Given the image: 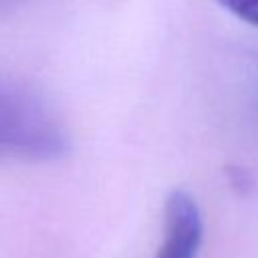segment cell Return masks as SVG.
Segmentation results:
<instances>
[{
	"label": "cell",
	"instance_id": "1",
	"mask_svg": "<svg viewBox=\"0 0 258 258\" xmlns=\"http://www.w3.org/2000/svg\"><path fill=\"white\" fill-rule=\"evenodd\" d=\"M67 149V135L54 113L34 95L0 83V153L52 159Z\"/></svg>",
	"mask_w": 258,
	"mask_h": 258
},
{
	"label": "cell",
	"instance_id": "2",
	"mask_svg": "<svg viewBox=\"0 0 258 258\" xmlns=\"http://www.w3.org/2000/svg\"><path fill=\"white\" fill-rule=\"evenodd\" d=\"M202 234L204 224L196 200L183 189L171 191L163 210V238L157 258H196Z\"/></svg>",
	"mask_w": 258,
	"mask_h": 258
},
{
	"label": "cell",
	"instance_id": "3",
	"mask_svg": "<svg viewBox=\"0 0 258 258\" xmlns=\"http://www.w3.org/2000/svg\"><path fill=\"white\" fill-rule=\"evenodd\" d=\"M218 2L238 18L250 24H258V0H218Z\"/></svg>",
	"mask_w": 258,
	"mask_h": 258
}]
</instances>
